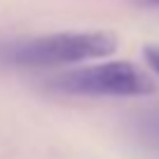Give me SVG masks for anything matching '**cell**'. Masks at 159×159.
Returning a JSON list of instances; mask_svg holds the SVG:
<instances>
[{"label": "cell", "mask_w": 159, "mask_h": 159, "mask_svg": "<svg viewBox=\"0 0 159 159\" xmlns=\"http://www.w3.org/2000/svg\"><path fill=\"white\" fill-rule=\"evenodd\" d=\"M47 87L68 96H148L157 91V82L129 61H105L63 70L52 75Z\"/></svg>", "instance_id": "7a4b0ae2"}, {"label": "cell", "mask_w": 159, "mask_h": 159, "mask_svg": "<svg viewBox=\"0 0 159 159\" xmlns=\"http://www.w3.org/2000/svg\"><path fill=\"white\" fill-rule=\"evenodd\" d=\"M117 49V38L108 30H66L0 45V66L52 68L66 63L105 59Z\"/></svg>", "instance_id": "6da1fadb"}, {"label": "cell", "mask_w": 159, "mask_h": 159, "mask_svg": "<svg viewBox=\"0 0 159 159\" xmlns=\"http://www.w3.org/2000/svg\"><path fill=\"white\" fill-rule=\"evenodd\" d=\"M148 5H159V0H145Z\"/></svg>", "instance_id": "5b68a950"}, {"label": "cell", "mask_w": 159, "mask_h": 159, "mask_svg": "<svg viewBox=\"0 0 159 159\" xmlns=\"http://www.w3.org/2000/svg\"><path fill=\"white\" fill-rule=\"evenodd\" d=\"M145 59H148L150 68L159 73V47H157V45H152V47H148V49H145Z\"/></svg>", "instance_id": "277c9868"}, {"label": "cell", "mask_w": 159, "mask_h": 159, "mask_svg": "<svg viewBox=\"0 0 159 159\" xmlns=\"http://www.w3.org/2000/svg\"><path fill=\"white\" fill-rule=\"evenodd\" d=\"M134 134L143 145L152 150H159V108L143 112L134 122Z\"/></svg>", "instance_id": "3957f363"}]
</instances>
